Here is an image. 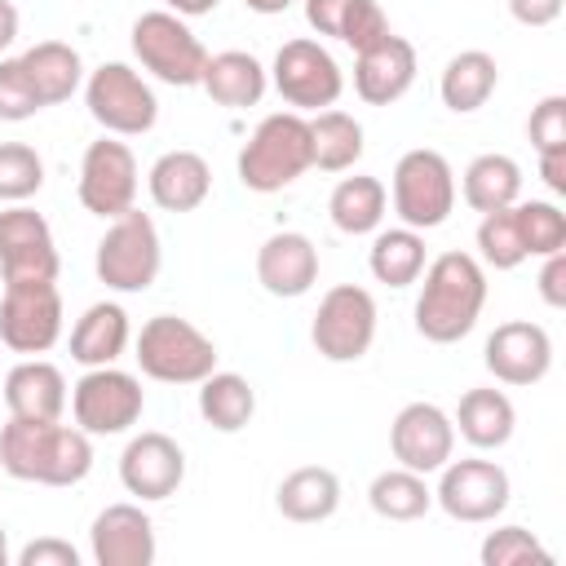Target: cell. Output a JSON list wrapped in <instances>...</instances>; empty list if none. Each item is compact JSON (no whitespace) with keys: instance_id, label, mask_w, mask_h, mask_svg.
Segmentation results:
<instances>
[{"instance_id":"cell-1","label":"cell","mask_w":566,"mask_h":566,"mask_svg":"<svg viewBox=\"0 0 566 566\" xmlns=\"http://www.w3.org/2000/svg\"><path fill=\"white\" fill-rule=\"evenodd\" d=\"M0 469L35 486H75L93 469V438L80 424L9 416L0 429Z\"/></svg>"},{"instance_id":"cell-2","label":"cell","mask_w":566,"mask_h":566,"mask_svg":"<svg viewBox=\"0 0 566 566\" xmlns=\"http://www.w3.org/2000/svg\"><path fill=\"white\" fill-rule=\"evenodd\" d=\"M420 296H416V332L433 345L464 340L486 305V270L469 252H442L420 270Z\"/></svg>"},{"instance_id":"cell-3","label":"cell","mask_w":566,"mask_h":566,"mask_svg":"<svg viewBox=\"0 0 566 566\" xmlns=\"http://www.w3.org/2000/svg\"><path fill=\"white\" fill-rule=\"evenodd\" d=\"M310 168H314V146H310V119L301 111L265 115L239 150V181L256 195L287 190Z\"/></svg>"},{"instance_id":"cell-4","label":"cell","mask_w":566,"mask_h":566,"mask_svg":"<svg viewBox=\"0 0 566 566\" xmlns=\"http://www.w3.org/2000/svg\"><path fill=\"white\" fill-rule=\"evenodd\" d=\"M137 367L142 376L159 385H199L208 371H217V345L203 336L190 318L177 314H155L137 332Z\"/></svg>"},{"instance_id":"cell-5","label":"cell","mask_w":566,"mask_h":566,"mask_svg":"<svg viewBox=\"0 0 566 566\" xmlns=\"http://www.w3.org/2000/svg\"><path fill=\"white\" fill-rule=\"evenodd\" d=\"M164 265V248H159V230L146 212L128 208L119 217H111L106 234L97 239L93 252V270L111 292H146L159 279Z\"/></svg>"},{"instance_id":"cell-6","label":"cell","mask_w":566,"mask_h":566,"mask_svg":"<svg viewBox=\"0 0 566 566\" xmlns=\"http://www.w3.org/2000/svg\"><path fill=\"white\" fill-rule=\"evenodd\" d=\"M133 40V57L159 80V84H172V88H195L199 75H203V62H208V49L203 40L186 27V18H177L172 9H150L133 22L128 31Z\"/></svg>"},{"instance_id":"cell-7","label":"cell","mask_w":566,"mask_h":566,"mask_svg":"<svg viewBox=\"0 0 566 566\" xmlns=\"http://www.w3.org/2000/svg\"><path fill=\"white\" fill-rule=\"evenodd\" d=\"M84 106L111 137H142L159 119V97L128 62H102L84 75Z\"/></svg>"},{"instance_id":"cell-8","label":"cell","mask_w":566,"mask_h":566,"mask_svg":"<svg viewBox=\"0 0 566 566\" xmlns=\"http://www.w3.org/2000/svg\"><path fill=\"white\" fill-rule=\"evenodd\" d=\"M455 208V172L442 150L416 146L394 164V212L411 230H438Z\"/></svg>"},{"instance_id":"cell-9","label":"cell","mask_w":566,"mask_h":566,"mask_svg":"<svg viewBox=\"0 0 566 566\" xmlns=\"http://www.w3.org/2000/svg\"><path fill=\"white\" fill-rule=\"evenodd\" d=\"M146 411V394L142 380L133 371H119L115 363L106 367H88L75 385H71V416L88 438H111V433H128Z\"/></svg>"},{"instance_id":"cell-10","label":"cell","mask_w":566,"mask_h":566,"mask_svg":"<svg viewBox=\"0 0 566 566\" xmlns=\"http://www.w3.org/2000/svg\"><path fill=\"white\" fill-rule=\"evenodd\" d=\"M310 340L327 363H358L376 340V296L358 283H336L323 292Z\"/></svg>"},{"instance_id":"cell-11","label":"cell","mask_w":566,"mask_h":566,"mask_svg":"<svg viewBox=\"0 0 566 566\" xmlns=\"http://www.w3.org/2000/svg\"><path fill=\"white\" fill-rule=\"evenodd\" d=\"M270 84L279 88V97L292 111H327V106H336V97L345 88V71L318 40L296 35L274 53Z\"/></svg>"},{"instance_id":"cell-12","label":"cell","mask_w":566,"mask_h":566,"mask_svg":"<svg viewBox=\"0 0 566 566\" xmlns=\"http://www.w3.org/2000/svg\"><path fill=\"white\" fill-rule=\"evenodd\" d=\"M62 336V292L57 279L35 283H4L0 296V340L13 354H49Z\"/></svg>"},{"instance_id":"cell-13","label":"cell","mask_w":566,"mask_h":566,"mask_svg":"<svg viewBox=\"0 0 566 566\" xmlns=\"http://www.w3.org/2000/svg\"><path fill=\"white\" fill-rule=\"evenodd\" d=\"M438 473H442V478H438L433 504H438L447 517L478 526V522H495V517L509 509L513 486H509V473H504L495 460H478V455H469V460H447Z\"/></svg>"},{"instance_id":"cell-14","label":"cell","mask_w":566,"mask_h":566,"mask_svg":"<svg viewBox=\"0 0 566 566\" xmlns=\"http://www.w3.org/2000/svg\"><path fill=\"white\" fill-rule=\"evenodd\" d=\"M75 190H80L84 212H93L102 221L128 212L137 199V159H133L128 142H119L111 133L88 142L84 159H80V186Z\"/></svg>"},{"instance_id":"cell-15","label":"cell","mask_w":566,"mask_h":566,"mask_svg":"<svg viewBox=\"0 0 566 566\" xmlns=\"http://www.w3.org/2000/svg\"><path fill=\"white\" fill-rule=\"evenodd\" d=\"M0 274H4V283L57 279V243H53V230L27 203H9L0 212Z\"/></svg>"},{"instance_id":"cell-16","label":"cell","mask_w":566,"mask_h":566,"mask_svg":"<svg viewBox=\"0 0 566 566\" xmlns=\"http://www.w3.org/2000/svg\"><path fill=\"white\" fill-rule=\"evenodd\" d=\"M389 451L402 469L429 478L455 455V424L438 402H407L389 424Z\"/></svg>"},{"instance_id":"cell-17","label":"cell","mask_w":566,"mask_h":566,"mask_svg":"<svg viewBox=\"0 0 566 566\" xmlns=\"http://www.w3.org/2000/svg\"><path fill=\"white\" fill-rule=\"evenodd\" d=\"M482 363L500 385H539L553 367V336L531 318H509L486 336Z\"/></svg>"},{"instance_id":"cell-18","label":"cell","mask_w":566,"mask_h":566,"mask_svg":"<svg viewBox=\"0 0 566 566\" xmlns=\"http://www.w3.org/2000/svg\"><path fill=\"white\" fill-rule=\"evenodd\" d=\"M119 482L137 500H168L186 482V451L177 447V438L146 429V433L128 438V447L119 455Z\"/></svg>"},{"instance_id":"cell-19","label":"cell","mask_w":566,"mask_h":566,"mask_svg":"<svg viewBox=\"0 0 566 566\" xmlns=\"http://www.w3.org/2000/svg\"><path fill=\"white\" fill-rule=\"evenodd\" d=\"M88 553L97 566H150L159 553L150 513L142 504H106L88 526Z\"/></svg>"},{"instance_id":"cell-20","label":"cell","mask_w":566,"mask_h":566,"mask_svg":"<svg viewBox=\"0 0 566 566\" xmlns=\"http://www.w3.org/2000/svg\"><path fill=\"white\" fill-rule=\"evenodd\" d=\"M416 84V44L407 35H380L363 53H354V93L367 106H394Z\"/></svg>"},{"instance_id":"cell-21","label":"cell","mask_w":566,"mask_h":566,"mask_svg":"<svg viewBox=\"0 0 566 566\" xmlns=\"http://www.w3.org/2000/svg\"><path fill=\"white\" fill-rule=\"evenodd\" d=\"M256 283L270 296L296 301L318 283V248L301 230H274L256 248Z\"/></svg>"},{"instance_id":"cell-22","label":"cell","mask_w":566,"mask_h":566,"mask_svg":"<svg viewBox=\"0 0 566 566\" xmlns=\"http://www.w3.org/2000/svg\"><path fill=\"white\" fill-rule=\"evenodd\" d=\"M150 199L164 212H195L212 190V168L199 150H164L146 172Z\"/></svg>"},{"instance_id":"cell-23","label":"cell","mask_w":566,"mask_h":566,"mask_svg":"<svg viewBox=\"0 0 566 566\" xmlns=\"http://www.w3.org/2000/svg\"><path fill=\"white\" fill-rule=\"evenodd\" d=\"M4 407L9 416H27V420H62L66 376L44 358H22L4 376Z\"/></svg>"},{"instance_id":"cell-24","label":"cell","mask_w":566,"mask_h":566,"mask_svg":"<svg viewBox=\"0 0 566 566\" xmlns=\"http://www.w3.org/2000/svg\"><path fill=\"white\" fill-rule=\"evenodd\" d=\"M199 88L217 102V106H230V111H243V106H256L270 88V71L243 53V49H226V53H208L203 62V75H199Z\"/></svg>"},{"instance_id":"cell-25","label":"cell","mask_w":566,"mask_h":566,"mask_svg":"<svg viewBox=\"0 0 566 566\" xmlns=\"http://www.w3.org/2000/svg\"><path fill=\"white\" fill-rule=\"evenodd\" d=\"M305 22L318 35L349 44L354 53H363L367 44L389 35V18H385L380 0H305Z\"/></svg>"},{"instance_id":"cell-26","label":"cell","mask_w":566,"mask_h":566,"mask_svg":"<svg viewBox=\"0 0 566 566\" xmlns=\"http://www.w3.org/2000/svg\"><path fill=\"white\" fill-rule=\"evenodd\" d=\"M128 340H133V327H128L124 305L97 301L71 327V358L80 367H106V363H115L128 349Z\"/></svg>"},{"instance_id":"cell-27","label":"cell","mask_w":566,"mask_h":566,"mask_svg":"<svg viewBox=\"0 0 566 566\" xmlns=\"http://www.w3.org/2000/svg\"><path fill=\"white\" fill-rule=\"evenodd\" d=\"M274 509L287 517V522H327L336 509H340V478L323 464H301L292 469L279 491H274Z\"/></svg>"},{"instance_id":"cell-28","label":"cell","mask_w":566,"mask_h":566,"mask_svg":"<svg viewBox=\"0 0 566 566\" xmlns=\"http://www.w3.org/2000/svg\"><path fill=\"white\" fill-rule=\"evenodd\" d=\"M451 424H455V433H460L469 447H478V451H500V447L513 438V429H517V411H513V402H509L504 389H469V394L460 398Z\"/></svg>"},{"instance_id":"cell-29","label":"cell","mask_w":566,"mask_h":566,"mask_svg":"<svg viewBox=\"0 0 566 566\" xmlns=\"http://www.w3.org/2000/svg\"><path fill=\"white\" fill-rule=\"evenodd\" d=\"M500 84V66L486 49H460L447 66H442V80H438V93H442V106L455 111V115H473L491 102Z\"/></svg>"},{"instance_id":"cell-30","label":"cell","mask_w":566,"mask_h":566,"mask_svg":"<svg viewBox=\"0 0 566 566\" xmlns=\"http://www.w3.org/2000/svg\"><path fill=\"white\" fill-rule=\"evenodd\" d=\"M385 208H389V190L380 177H367V172L340 177L327 199V217L340 234H376L385 221Z\"/></svg>"},{"instance_id":"cell-31","label":"cell","mask_w":566,"mask_h":566,"mask_svg":"<svg viewBox=\"0 0 566 566\" xmlns=\"http://www.w3.org/2000/svg\"><path fill=\"white\" fill-rule=\"evenodd\" d=\"M460 195L473 212H495V208H509L522 199V164L513 155H500V150H486L478 155L464 177H460Z\"/></svg>"},{"instance_id":"cell-32","label":"cell","mask_w":566,"mask_h":566,"mask_svg":"<svg viewBox=\"0 0 566 566\" xmlns=\"http://www.w3.org/2000/svg\"><path fill=\"white\" fill-rule=\"evenodd\" d=\"M424 234L411 226H394V230H376L371 252H367V270L376 283L385 287H411L420 283L424 270Z\"/></svg>"},{"instance_id":"cell-33","label":"cell","mask_w":566,"mask_h":566,"mask_svg":"<svg viewBox=\"0 0 566 566\" xmlns=\"http://www.w3.org/2000/svg\"><path fill=\"white\" fill-rule=\"evenodd\" d=\"M22 66H27V75H31V84H35V93H40L44 106L66 102L84 84V62H80V53L66 40H40V44H31L22 53Z\"/></svg>"},{"instance_id":"cell-34","label":"cell","mask_w":566,"mask_h":566,"mask_svg":"<svg viewBox=\"0 0 566 566\" xmlns=\"http://www.w3.org/2000/svg\"><path fill=\"white\" fill-rule=\"evenodd\" d=\"M199 416L217 433H239L256 416V389L239 371H208L199 380Z\"/></svg>"},{"instance_id":"cell-35","label":"cell","mask_w":566,"mask_h":566,"mask_svg":"<svg viewBox=\"0 0 566 566\" xmlns=\"http://www.w3.org/2000/svg\"><path fill=\"white\" fill-rule=\"evenodd\" d=\"M310 146H314V168L323 172H349L363 159V124L349 111H314L310 119Z\"/></svg>"},{"instance_id":"cell-36","label":"cell","mask_w":566,"mask_h":566,"mask_svg":"<svg viewBox=\"0 0 566 566\" xmlns=\"http://www.w3.org/2000/svg\"><path fill=\"white\" fill-rule=\"evenodd\" d=\"M367 504H371V513L385 517V522H416V517H424V513L433 509V491H429L424 473L398 464V469H385V473L371 478Z\"/></svg>"},{"instance_id":"cell-37","label":"cell","mask_w":566,"mask_h":566,"mask_svg":"<svg viewBox=\"0 0 566 566\" xmlns=\"http://www.w3.org/2000/svg\"><path fill=\"white\" fill-rule=\"evenodd\" d=\"M478 256L491 270H517L526 261V243H522V226H517V208H495L482 212L478 221Z\"/></svg>"},{"instance_id":"cell-38","label":"cell","mask_w":566,"mask_h":566,"mask_svg":"<svg viewBox=\"0 0 566 566\" xmlns=\"http://www.w3.org/2000/svg\"><path fill=\"white\" fill-rule=\"evenodd\" d=\"M482 566H553V553L526 526H495L478 548Z\"/></svg>"},{"instance_id":"cell-39","label":"cell","mask_w":566,"mask_h":566,"mask_svg":"<svg viewBox=\"0 0 566 566\" xmlns=\"http://www.w3.org/2000/svg\"><path fill=\"white\" fill-rule=\"evenodd\" d=\"M44 186V159L27 142H0V203H27Z\"/></svg>"},{"instance_id":"cell-40","label":"cell","mask_w":566,"mask_h":566,"mask_svg":"<svg viewBox=\"0 0 566 566\" xmlns=\"http://www.w3.org/2000/svg\"><path fill=\"white\" fill-rule=\"evenodd\" d=\"M517 226H522V243H526V256H548V252H562L566 248V212L548 199H517Z\"/></svg>"},{"instance_id":"cell-41","label":"cell","mask_w":566,"mask_h":566,"mask_svg":"<svg viewBox=\"0 0 566 566\" xmlns=\"http://www.w3.org/2000/svg\"><path fill=\"white\" fill-rule=\"evenodd\" d=\"M44 111L22 57H0V119L4 124H22V119H35Z\"/></svg>"},{"instance_id":"cell-42","label":"cell","mask_w":566,"mask_h":566,"mask_svg":"<svg viewBox=\"0 0 566 566\" xmlns=\"http://www.w3.org/2000/svg\"><path fill=\"white\" fill-rule=\"evenodd\" d=\"M526 137H531L535 155H548V150H566V97H562V93H548L539 106H531V119H526Z\"/></svg>"},{"instance_id":"cell-43","label":"cell","mask_w":566,"mask_h":566,"mask_svg":"<svg viewBox=\"0 0 566 566\" xmlns=\"http://www.w3.org/2000/svg\"><path fill=\"white\" fill-rule=\"evenodd\" d=\"M13 562H18V566H80V548H75L71 539L40 535V539H31L27 548H18Z\"/></svg>"},{"instance_id":"cell-44","label":"cell","mask_w":566,"mask_h":566,"mask_svg":"<svg viewBox=\"0 0 566 566\" xmlns=\"http://www.w3.org/2000/svg\"><path fill=\"white\" fill-rule=\"evenodd\" d=\"M539 296L548 310H566V248L548 252L539 265Z\"/></svg>"},{"instance_id":"cell-45","label":"cell","mask_w":566,"mask_h":566,"mask_svg":"<svg viewBox=\"0 0 566 566\" xmlns=\"http://www.w3.org/2000/svg\"><path fill=\"white\" fill-rule=\"evenodd\" d=\"M566 0H509V13L522 22V27H553L562 18Z\"/></svg>"},{"instance_id":"cell-46","label":"cell","mask_w":566,"mask_h":566,"mask_svg":"<svg viewBox=\"0 0 566 566\" xmlns=\"http://www.w3.org/2000/svg\"><path fill=\"white\" fill-rule=\"evenodd\" d=\"M539 177L553 195H566V150H548L539 155Z\"/></svg>"},{"instance_id":"cell-47","label":"cell","mask_w":566,"mask_h":566,"mask_svg":"<svg viewBox=\"0 0 566 566\" xmlns=\"http://www.w3.org/2000/svg\"><path fill=\"white\" fill-rule=\"evenodd\" d=\"M18 22H22V18H18V4H13V0H0V53L18 40Z\"/></svg>"},{"instance_id":"cell-48","label":"cell","mask_w":566,"mask_h":566,"mask_svg":"<svg viewBox=\"0 0 566 566\" xmlns=\"http://www.w3.org/2000/svg\"><path fill=\"white\" fill-rule=\"evenodd\" d=\"M177 18H203V13H212L221 0H164Z\"/></svg>"},{"instance_id":"cell-49","label":"cell","mask_w":566,"mask_h":566,"mask_svg":"<svg viewBox=\"0 0 566 566\" xmlns=\"http://www.w3.org/2000/svg\"><path fill=\"white\" fill-rule=\"evenodd\" d=\"M243 4H248L252 13H283L292 0H243Z\"/></svg>"},{"instance_id":"cell-50","label":"cell","mask_w":566,"mask_h":566,"mask_svg":"<svg viewBox=\"0 0 566 566\" xmlns=\"http://www.w3.org/2000/svg\"><path fill=\"white\" fill-rule=\"evenodd\" d=\"M0 566H9V531H4V522H0Z\"/></svg>"}]
</instances>
